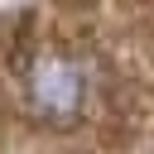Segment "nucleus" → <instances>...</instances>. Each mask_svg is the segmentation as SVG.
Segmentation results:
<instances>
[{
    "instance_id": "1",
    "label": "nucleus",
    "mask_w": 154,
    "mask_h": 154,
    "mask_svg": "<svg viewBox=\"0 0 154 154\" xmlns=\"http://www.w3.org/2000/svg\"><path fill=\"white\" fill-rule=\"evenodd\" d=\"M14 96L29 120L48 130H77L106 96V67L72 34H43L14 63Z\"/></svg>"
}]
</instances>
